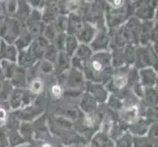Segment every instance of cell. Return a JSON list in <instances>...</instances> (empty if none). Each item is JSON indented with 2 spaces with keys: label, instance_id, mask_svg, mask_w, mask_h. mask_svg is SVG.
<instances>
[{
  "label": "cell",
  "instance_id": "4",
  "mask_svg": "<svg viewBox=\"0 0 158 147\" xmlns=\"http://www.w3.org/2000/svg\"><path fill=\"white\" fill-rule=\"evenodd\" d=\"M107 9H105L104 13V21L106 26L108 27L107 31L116 30L122 27L128 21L131 16L127 9V3L124 7L121 8H110L106 4Z\"/></svg>",
  "mask_w": 158,
  "mask_h": 147
},
{
  "label": "cell",
  "instance_id": "15",
  "mask_svg": "<svg viewBox=\"0 0 158 147\" xmlns=\"http://www.w3.org/2000/svg\"><path fill=\"white\" fill-rule=\"evenodd\" d=\"M48 44H49V42H48L44 37L40 36V37H37V39H35L32 40L30 46L27 49L31 52V54L35 57L36 61L39 62L43 59L44 51H45L46 47L48 46Z\"/></svg>",
  "mask_w": 158,
  "mask_h": 147
},
{
  "label": "cell",
  "instance_id": "25",
  "mask_svg": "<svg viewBox=\"0 0 158 147\" xmlns=\"http://www.w3.org/2000/svg\"><path fill=\"white\" fill-rule=\"evenodd\" d=\"M92 55H94V51H92V49L89 44H81V43H80L72 57L77 58L80 61L86 64Z\"/></svg>",
  "mask_w": 158,
  "mask_h": 147
},
{
  "label": "cell",
  "instance_id": "11",
  "mask_svg": "<svg viewBox=\"0 0 158 147\" xmlns=\"http://www.w3.org/2000/svg\"><path fill=\"white\" fill-rule=\"evenodd\" d=\"M97 29L95 27L89 23V22L84 21L81 25L78 28V30L75 32V36L76 39H78L79 43L81 44H89L91 42V40L94 39V37L96 35Z\"/></svg>",
  "mask_w": 158,
  "mask_h": 147
},
{
  "label": "cell",
  "instance_id": "47",
  "mask_svg": "<svg viewBox=\"0 0 158 147\" xmlns=\"http://www.w3.org/2000/svg\"><path fill=\"white\" fill-rule=\"evenodd\" d=\"M0 147H8L6 130H5L4 127L0 128Z\"/></svg>",
  "mask_w": 158,
  "mask_h": 147
},
{
  "label": "cell",
  "instance_id": "29",
  "mask_svg": "<svg viewBox=\"0 0 158 147\" xmlns=\"http://www.w3.org/2000/svg\"><path fill=\"white\" fill-rule=\"evenodd\" d=\"M0 68H1V72H2L4 80H10L11 78L13 77V75L15 74L16 70H17L18 65L17 63H14V62L1 60V61H0Z\"/></svg>",
  "mask_w": 158,
  "mask_h": 147
},
{
  "label": "cell",
  "instance_id": "3",
  "mask_svg": "<svg viewBox=\"0 0 158 147\" xmlns=\"http://www.w3.org/2000/svg\"><path fill=\"white\" fill-rule=\"evenodd\" d=\"M59 81L63 88L69 90H79L84 92L85 88V79L83 72L71 68L68 72L58 76ZM64 88V89H65Z\"/></svg>",
  "mask_w": 158,
  "mask_h": 147
},
{
  "label": "cell",
  "instance_id": "49",
  "mask_svg": "<svg viewBox=\"0 0 158 147\" xmlns=\"http://www.w3.org/2000/svg\"><path fill=\"white\" fill-rule=\"evenodd\" d=\"M64 147H89L88 145H72V146H64Z\"/></svg>",
  "mask_w": 158,
  "mask_h": 147
},
{
  "label": "cell",
  "instance_id": "5",
  "mask_svg": "<svg viewBox=\"0 0 158 147\" xmlns=\"http://www.w3.org/2000/svg\"><path fill=\"white\" fill-rule=\"evenodd\" d=\"M130 68L129 66H123L114 69L112 78L105 84L109 94H118L121 90L128 88V73Z\"/></svg>",
  "mask_w": 158,
  "mask_h": 147
},
{
  "label": "cell",
  "instance_id": "17",
  "mask_svg": "<svg viewBox=\"0 0 158 147\" xmlns=\"http://www.w3.org/2000/svg\"><path fill=\"white\" fill-rule=\"evenodd\" d=\"M18 49L14 44H9L4 40L0 39V61L6 60V61L17 63Z\"/></svg>",
  "mask_w": 158,
  "mask_h": 147
},
{
  "label": "cell",
  "instance_id": "51",
  "mask_svg": "<svg viewBox=\"0 0 158 147\" xmlns=\"http://www.w3.org/2000/svg\"><path fill=\"white\" fill-rule=\"evenodd\" d=\"M2 81H3V80H0V89H1V85H2Z\"/></svg>",
  "mask_w": 158,
  "mask_h": 147
},
{
  "label": "cell",
  "instance_id": "23",
  "mask_svg": "<svg viewBox=\"0 0 158 147\" xmlns=\"http://www.w3.org/2000/svg\"><path fill=\"white\" fill-rule=\"evenodd\" d=\"M23 92L24 89L21 88H14L12 93H11L9 99L7 101L10 110L17 111L22 108V102H23Z\"/></svg>",
  "mask_w": 158,
  "mask_h": 147
},
{
  "label": "cell",
  "instance_id": "22",
  "mask_svg": "<svg viewBox=\"0 0 158 147\" xmlns=\"http://www.w3.org/2000/svg\"><path fill=\"white\" fill-rule=\"evenodd\" d=\"M31 11V8L30 7L28 2L18 1V8H17V12H16L14 19L17 20L21 25L25 26L29 20Z\"/></svg>",
  "mask_w": 158,
  "mask_h": 147
},
{
  "label": "cell",
  "instance_id": "42",
  "mask_svg": "<svg viewBox=\"0 0 158 147\" xmlns=\"http://www.w3.org/2000/svg\"><path fill=\"white\" fill-rule=\"evenodd\" d=\"M64 88L59 83L53 84L50 88V94L51 96L54 98V99H61L63 98V94H64Z\"/></svg>",
  "mask_w": 158,
  "mask_h": 147
},
{
  "label": "cell",
  "instance_id": "45",
  "mask_svg": "<svg viewBox=\"0 0 158 147\" xmlns=\"http://www.w3.org/2000/svg\"><path fill=\"white\" fill-rule=\"evenodd\" d=\"M146 137L154 145H157V123L150 125L148 133H146Z\"/></svg>",
  "mask_w": 158,
  "mask_h": 147
},
{
  "label": "cell",
  "instance_id": "40",
  "mask_svg": "<svg viewBox=\"0 0 158 147\" xmlns=\"http://www.w3.org/2000/svg\"><path fill=\"white\" fill-rule=\"evenodd\" d=\"M132 147H157V145L152 143L146 135H143V137H133Z\"/></svg>",
  "mask_w": 158,
  "mask_h": 147
},
{
  "label": "cell",
  "instance_id": "33",
  "mask_svg": "<svg viewBox=\"0 0 158 147\" xmlns=\"http://www.w3.org/2000/svg\"><path fill=\"white\" fill-rule=\"evenodd\" d=\"M79 41L76 39L75 35H66V41H65V48L64 52H66L70 57H72L74 55V53L76 51V49L79 46Z\"/></svg>",
  "mask_w": 158,
  "mask_h": 147
},
{
  "label": "cell",
  "instance_id": "7",
  "mask_svg": "<svg viewBox=\"0 0 158 147\" xmlns=\"http://www.w3.org/2000/svg\"><path fill=\"white\" fill-rule=\"evenodd\" d=\"M23 25L14 18H6L0 25V39L9 44H14L21 34Z\"/></svg>",
  "mask_w": 158,
  "mask_h": 147
},
{
  "label": "cell",
  "instance_id": "44",
  "mask_svg": "<svg viewBox=\"0 0 158 147\" xmlns=\"http://www.w3.org/2000/svg\"><path fill=\"white\" fill-rule=\"evenodd\" d=\"M66 35L67 34H58L55 37V39L53 40L51 44L54 45L57 50L60 51H64L65 48V41H66Z\"/></svg>",
  "mask_w": 158,
  "mask_h": 147
},
{
  "label": "cell",
  "instance_id": "14",
  "mask_svg": "<svg viewBox=\"0 0 158 147\" xmlns=\"http://www.w3.org/2000/svg\"><path fill=\"white\" fill-rule=\"evenodd\" d=\"M139 84L143 88H156L157 86V71L152 67L139 70Z\"/></svg>",
  "mask_w": 158,
  "mask_h": 147
},
{
  "label": "cell",
  "instance_id": "10",
  "mask_svg": "<svg viewBox=\"0 0 158 147\" xmlns=\"http://www.w3.org/2000/svg\"><path fill=\"white\" fill-rule=\"evenodd\" d=\"M110 45H111V37L109 35L108 31L106 29L97 31L94 39L89 43V46L92 49L94 53L109 51Z\"/></svg>",
  "mask_w": 158,
  "mask_h": 147
},
{
  "label": "cell",
  "instance_id": "19",
  "mask_svg": "<svg viewBox=\"0 0 158 147\" xmlns=\"http://www.w3.org/2000/svg\"><path fill=\"white\" fill-rule=\"evenodd\" d=\"M89 147H115V143L108 133L98 130L90 138Z\"/></svg>",
  "mask_w": 158,
  "mask_h": 147
},
{
  "label": "cell",
  "instance_id": "20",
  "mask_svg": "<svg viewBox=\"0 0 158 147\" xmlns=\"http://www.w3.org/2000/svg\"><path fill=\"white\" fill-rule=\"evenodd\" d=\"M54 67H55L54 73H56L57 76L68 72L71 69V57L66 52L60 51L58 53V56L55 61V64H54Z\"/></svg>",
  "mask_w": 158,
  "mask_h": 147
},
{
  "label": "cell",
  "instance_id": "38",
  "mask_svg": "<svg viewBox=\"0 0 158 147\" xmlns=\"http://www.w3.org/2000/svg\"><path fill=\"white\" fill-rule=\"evenodd\" d=\"M58 53H59V51L55 47H54V45L51 44V43H49L48 46L46 47L45 51H44L43 59L46 60V61H48V62L52 63V64H55V61H56L57 56H58Z\"/></svg>",
  "mask_w": 158,
  "mask_h": 147
},
{
  "label": "cell",
  "instance_id": "36",
  "mask_svg": "<svg viewBox=\"0 0 158 147\" xmlns=\"http://www.w3.org/2000/svg\"><path fill=\"white\" fill-rule=\"evenodd\" d=\"M54 71H55V67H54V64L46 61V60L42 59L39 62V74L48 76V75H52L54 74Z\"/></svg>",
  "mask_w": 158,
  "mask_h": 147
},
{
  "label": "cell",
  "instance_id": "41",
  "mask_svg": "<svg viewBox=\"0 0 158 147\" xmlns=\"http://www.w3.org/2000/svg\"><path fill=\"white\" fill-rule=\"evenodd\" d=\"M18 8V1H7L4 4V11L6 12L7 18H14Z\"/></svg>",
  "mask_w": 158,
  "mask_h": 147
},
{
  "label": "cell",
  "instance_id": "34",
  "mask_svg": "<svg viewBox=\"0 0 158 147\" xmlns=\"http://www.w3.org/2000/svg\"><path fill=\"white\" fill-rule=\"evenodd\" d=\"M54 26L58 31V34H67L68 25H69V19L68 16L65 15H58L55 21H54Z\"/></svg>",
  "mask_w": 158,
  "mask_h": 147
},
{
  "label": "cell",
  "instance_id": "28",
  "mask_svg": "<svg viewBox=\"0 0 158 147\" xmlns=\"http://www.w3.org/2000/svg\"><path fill=\"white\" fill-rule=\"evenodd\" d=\"M143 100L146 107L157 106V86L156 88H144Z\"/></svg>",
  "mask_w": 158,
  "mask_h": 147
},
{
  "label": "cell",
  "instance_id": "2",
  "mask_svg": "<svg viewBox=\"0 0 158 147\" xmlns=\"http://www.w3.org/2000/svg\"><path fill=\"white\" fill-rule=\"evenodd\" d=\"M155 66H157V52L154 48L150 45L135 46V61L133 67L138 70L152 67L157 71Z\"/></svg>",
  "mask_w": 158,
  "mask_h": 147
},
{
  "label": "cell",
  "instance_id": "46",
  "mask_svg": "<svg viewBox=\"0 0 158 147\" xmlns=\"http://www.w3.org/2000/svg\"><path fill=\"white\" fill-rule=\"evenodd\" d=\"M131 89H132L133 93H134L135 96H137L139 100L143 99V89H144V88H143V86L141 85L139 83L137 84H135L134 86H132V88H131Z\"/></svg>",
  "mask_w": 158,
  "mask_h": 147
},
{
  "label": "cell",
  "instance_id": "24",
  "mask_svg": "<svg viewBox=\"0 0 158 147\" xmlns=\"http://www.w3.org/2000/svg\"><path fill=\"white\" fill-rule=\"evenodd\" d=\"M28 89L31 94H34L35 96H40L41 95L45 90V81L43 80L40 77H36L35 79H32L28 83Z\"/></svg>",
  "mask_w": 158,
  "mask_h": 147
},
{
  "label": "cell",
  "instance_id": "32",
  "mask_svg": "<svg viewBox=\"0 0 158 147\" xmlns=\"http://www.w3.org/2000/svg\"><path fill=\"white\" fill-rule=\"evenodd\" d=\"M123 54L125 59V65L133 67L135 61V45H125L123 47Z\"/></svg>",
  "mask_w": 158,
  "mask_h": 147
},
{
  "label": "cell",
  "instance_id": "16",
  "mask_svg": "<svg viewBox=\"0 0 158 147\" xmlns=\"http://www.w3.org/2000/svg\"><path fill=\"white\" fill-rule=\"evenodd\" d=\"M151 123L143 117H139L138 120L128 126V132L133 135V137H143L146 135L148 130L150 127Z\"/></svg>",
  "mask_w": 158,
  "mask_h": 147
},
{
  "label": "cell",
  "instance_id": "30",
  "mask_svg": "<svg viewBox=\"0 0 158 147\" xmlns=\"http://www.w3.org/2000/svg\"><path fill=\"white\" fill-rule=\"evenodd\" d=\"M19 132L22 137L24 138L26 143H30L31 141L34 139V126L31 123H26V122H21L19 126Z\"/></svg>",
  "mask_w": 158,
  "mask_h": 147
},
{
  "label": "cell",
  "instance_id": "21",
  "mask_svg": "<svg viewBox=\"0 0 158 147\" xmlns=\"http://www.w3.org/2000/svg\"><path fill=\"white\" fill-rule=\"evenodd\" d=\"M14 88L26 89L28 86V78H27V70L18 67L13 77L9 80Z\"/></svg>",
  "mask_w": 158,
  "mask_h": 147
},
{
  "label": "cell",
  "instance_id": "12",
  "mask_svg": "<svg viewBox=\"0 0 158 147\" xmlns=\"http://www.w3.org/2000/svg\"><path fill=\"white\" fill-rule=\"evenodd\" d=\"M85 90L86 92H89V93L94 98L96 102L98 103V105L105 104L108 99L109 92L107 91L105 85H103V84L90 83V81H85Z\"/></svg>",
  "mask_w": 158,
  "mask_h": 147
},
{
  "label": "cell",
  "instance_id": "37",
  "mask_svg": "<svg viewBox=\"0 0 158 147\" xmlns=\"http://www.w3.org/2000/svg\"><path fill=\"white\" fill-rule=\"evenodd\" d=\"M115 147H132L133 146V135L129 132L125 133L122 137L114 141Z\"/></svg>",
  "mask_w": 158,
  "mask_h": 147
},
{
  "label": "cell",
  "instance_id": "9",
  "mask_svg": "<svg viewBox=\"0 0 158 147\" xmlns=\"http://www.w3.org/2000/svg\"><path fill=\"white\" fill-rule=\"evenodd\" d=\"M139 4L135 8L134 17L140 22L153 21L155 16V10L157 7V2L155 1H139Z\"/></svg>",
  "mask_w": 158,
  "mask_h": 147
},
{
  "label": "cell",
  "instance_id": "48",
  "mask_svg": "<svg viewBox=\"0 0 158 147\" xmlns=\"http://www.w3.org/2000/svg\"><path fill=\"white\" fill-rule=\"evenodd\" d=\"M36 147H54V146H53V144L51 142H49L48 140H46V141H40V146H36Z\"/></svg>",
  "mask_w": 158,
  "mask_h": 147
},
{
  "label": "cell",
  "instance_id": "43",
  "mask_svg": "<svg viewBox=\"0 0 158 147\" xmlns=\"http://www.w3.org/2000/svg\"><path fill=\"white\" fill-rule=\"evenodd\" d=\"M6 105H8L7 102L0 103V128H3L5 126L8 115H9L10 108H9V106L6 107Z\"/></svg>",
  "mask_w": 158,
  "mask_h": 147
},
{
  "label": "cell",
  "instance_id": "50",
  "mask_svg": "<svg viewBox=\"0 0 158 147\" xmlns=\"http://www.w3.org/2000/svg\"><path fill=\"white\" fill-rule=\"evenodd\" d=\"M16 147H29V145H25V144H23V145H20V146H16Z\"/></svg>",
  "mask_w": 158,
  "mask_h": 147
},
{
  "label": "cell",
  "instance_id": "8",
  "mask_svg": "<svg viewBox=\"0 0 158 147\" xmlns=\"http://www.w3.org/2000/svg\"><path fill=\"white\" fill-rule=\"evenodd\" d=\"M48 129L49 133L59 138L61 135L75 130V125L66 118L55 115L48 119Z\"/></svg>",
  "mask_w": 158,
  "mask_h": 147
},
{
  "label": "cell",
  "instance_id": "39",
  "mask_svg": "<svg viewBox=\"0 0 158 147\" xmlns=\"http://www.w3.org/2000/svg\"><path fill=\"white\" fill-rule=\"evenodd\" d=\"M58 35V31L55 28L54 24H49V25H45V28H44V31H43V35L42 36L49 42L52 43L53 40L55 39L56 35Z\"/></svg>",
  "mask_w": 158,
  "mask_h": 147
},
{
  "label": "cell",
  "instance_id": "13",
  "mask_svg": "<svg viewBox=\"0 0 158 147\" xmlns=\"http://www.w3.org/2000/svg\"><path fill=\"white\" fill-rule=\"evenodd\" d=\"M98 103L92 97L89 92L84 91L81 95V99L79 101V108L81 112L84 115H89V114H94L97 108H98Z\"/></svg>",
  "mask_w": 158,
  "mask_h": 147
},
{
  "label": "cell",
  "instance_id": "18",
  "mask_svg": "<svg viewBox=\"0 0 158 147\" xmlns=\"http://www.w3.org/2000/svg\"><path fill=\"white\" fill-rule=\"evenodd\" d=\"M139 118V106H131V107H124L119 112V118L117 119L120 122L126 125V126H129V125L133 124Z\"/></svg>",
  "mask_w": 158,
  "mask_h": 147
},
{
  "label": "cell",
  "instance_id": "27",
  "mask_svg": "<svg viewBox=\"0 0 158 147\" xmlns=\"http://www.w3.org/2000/svg\"><path fill=\"white\" fill-rule=\"evenodd\" d=\"M26 30L28 31L29 34L31 35L32 39H37V37L42 36L43 31H44L45 25L42 22H29L25 26Z\"/></svg>",
  "mask_w": 158,
  "mask_h": 147
},
{
  "label": "cell",
  "instance_id": "31",
  "mask_svg": "<svg viewBox=\"0 0 158 147\" xmlns=\"http://www.w3.org/2000/svg\"><path fill=\"white\" fill-rule=\"evenodd\" d=\"M106 103L109 110L115 113H119L124 108V103L122 99L116 94H109Z\"/></svg>",
  "mask_w": 158,
  "mask_h": 147
},
{
  "label": "cell",
  "instance_id": "35",
  "mask_svg": "<svg viewBox=\"0 0 158 147\" xmlns=\"http://www.w3.org/2000/svg\"><path fill=\"white\" fill-rule=\"evenodd\" d=\"M13 89L14 88L12 86V84H10L9 80H4L2 81L1 89H0V103H4L8 101Z\"/></svg>",
  "mask_w": 158,
  "mask_h": 147
},
{
  "label": "cell",
  "instance_id": "6",
  "mask_svg": "<svg viewBox=\"0 0 158 147\" xmlns=\"http://www.w3.org/2000/svg\"><path fill=\"white\" fill-rule=\"evenodd\" d=\"M43 111H44V106L41 99H39V97L31 103V105L23 107L17 111H14V115L18 118L20 122H26V123H31L39 119Z\"/></svg>",
  "mask_w": 158,
  "mask_h": 147
},
{
  "label": "cell",
  "instance_id": "1",
  "mask_svg": "<svg viewBox=\"0 0 158 147\" xmlns=\"http://www.w3.org/2000/svg\"><path fill=\"white\" fill-rule=\"evenodd\" d=\"M114 73L111 63V55L109 51L96 52L85 64L83 71L85 81L105 85Z\"/></svg>",
  "mask_w": 158,
  "mask_h": 147
},
{
  "label": "cell",
  "instance_id": "26",
  "mask_svg": "<svg viewBox=\"0 0 158 147\" xmlns=\"http://www.w3.org/2000/svg\"><path fill=\"white\" fill-rule=\"evenodd\" d=\"M32 40H34V39H32L31 35L28 32V31L26 30L25 27H23L20 35L18 36V39H16V41L14 42V45L16 48L18 49V51L25 50V49H27L30 46V44L31 43Z\"/></svg>",
  "mask_w": 158,
  "mask_h": 147
}]
</instances>
